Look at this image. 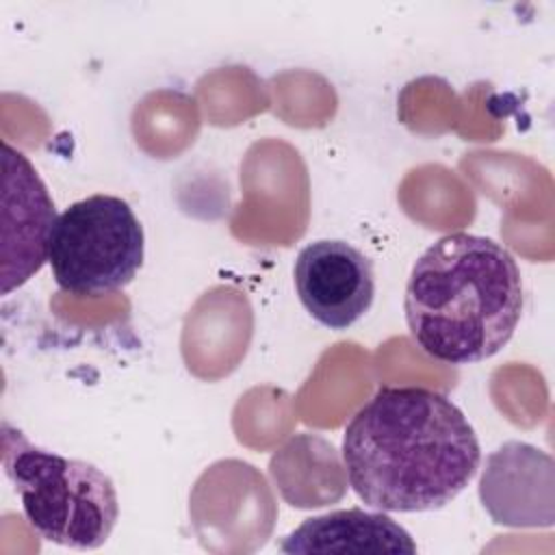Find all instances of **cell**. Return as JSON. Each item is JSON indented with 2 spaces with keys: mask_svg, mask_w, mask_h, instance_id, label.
<instances>
[{
  "mask_svg": "<svg viewBox=\"0 0 555 555\" xmlns=\"http://www.w3.org/2000/svg\"><path fill=\"white\" fill-rule=\"evenodd\" d=\"M340 451L358 499L403 514L444 507L481 462L464 412L423 386L379 388L347 423Z\"/></svg>",
  "mask_w": 555,
  "mask_h": 555,
  "instance_id": "obj_1",
  "label": "cell"
},
{
  "mask_svg": "<svg viewBox=\"0 0 555 555\" xmlns=\"http://www.w3.org/2000/svg\"><path fill=\"white\" fill-rule=\"evenodd\" d=\"M405 321L434 360L475 364L499 353L522 314V278L496 241L453 232L429 245L405 286Z\"/></svg>",
  "mask_w": 555,
  "mask_h": 555,
  "instance_id": "obj_2",
  "label": "cell"
},
{
  "mask_svg": "<svg viewBox=\"0 0 555 555\" xmlns=\"http://www.w3.org/2000/svg\"><path fill=\"white\" fill-rule=\"evenodd\" d=\"M4 473L39 538L78 551L100 548L111 538L117 490L95 464L39 449L7 427Z\"/></svg>",
  "mask_w": 555,
  "mask_h": 555,
  "instance_id": "obj_3",
  "label": "cell"
},
{
  "mask_svg": "<svg viewBox=\"0 0 555 555\" xmlns=\"http://www.w3.org/2000/svg\"><path fill=\"white\" fill-rule=\"evenodd\" d=\"M145 256V234L130 204L95 193L69 204L48 238L54 282L69 295H104L134 280Z\"/></svg>",
  "mask_w": 555,
  "mask_h": 555,
  "instance_id": "obj_4",
  "label": "cell"
},
{
  "mask_svg": "<svg viewBox=\"0 0 555 555\" xmlns=\"http://www.w3.org/2000/svg\"><path fill=\"white\" fill-rule=\"evenodd\" d=\"M293 280L306 312L336 332L360 321L375 297L371 258L345 241L323 238L301 247Z\"/></svg>",
  "mask_w": 555,
  "mask_h": 555,
  "instance_id": "obj_5",
  "label": "cell"
},
{
  "mask_svg": "<svg viewBox=\"0 0 555 555\" xmlns=\"http://www.w3.org/2000/svg\"><path fill=\"white\" fill-rule=\"evenodd\" d=\"M2 295H9L48 260V238L59 215L46 184L22 152L2 143Z\"/></svg>",
  "mask_w": 555,
  "mask_h": 555,
  "instance_id": "obj_6",
  "label": "cell"
},
{
  "mask_svg": "<svg viewBox=\"0 0 555 555\" xmlns=\"http://www.w3.org/2000/svg\"><path fill=\"white\" fill-rule=\"evenodd\" d=\"M479 496L499 525H553V460L527 442H505L486 462Z\"/></svg>",
  "mask_w": 555,
  "mask_h": 555,
  "instance_id": "obj_7",
  "label": "cell"
},
{
  "mask_svg": "<svg viewBox=\"0 0 555 555\" xmlns=\"http://www.w3.org/2000/svg\"><path fill=\"white\" fill-rule=\"evenodd\" d=\"M280 548L284 553H416L412 535L386 512L360 507L306 518Z\"/></svg>",
  "mask_w": 555,
  "mask_h": 555,
  "instance_id": "obj_8",
  "label": "cell"
}]
</instances>
